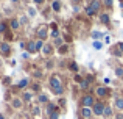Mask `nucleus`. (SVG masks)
I'll list each match as a JSON object with an SVG mask.
<instances>
[{
    "label": "nucleus",
    "instance_id": "1",
    "mask_svg": "<svg viewBox=\"0 0 123 119\" xmlns=\"http://www.w3.org/2000/svg\"><path fill=\"white\" fill-rule=\"evenodd\" d=\"M95 97H93L92 94H84L83 96V99H81V105L83 107H86V108H92L93 105H95Z\"/></svg>",
    "mask_w": 123,
    "mask_h": 119
},
{
    "label": "nucleus",
    "instance_id": "2",
    "mask_svg": "<svg viewBox=\"0 0 123 119\" xmlns=\"http://www.w3.org/2000/svg\"><path fill=\"white\" fill-rule=\"evenodd\" d=\"M105 107H106V104H105V102L97 100V102H95V105L92 107V113H93V116H103Z\"/></svg>",
    "mask_w": 123,
    "mask_h": 119
},
{
    "label": "nucleus",
    "instance_id": "3",
    "mask_svg": "<svg viewBox=\"0 0 123 119\" xmlns=\"http://www.w3.org/2000/svg\"><path fill=\"white\" fill-rule=\"evenodd\" d=\"M48 85H50L51 89H56V88H59V86H62L61 77L58 75V74H53V75L50 77V80H48Z\"/></svg>",
    "mask_w": 123,
    "mask_h": 119
},
{
    "label": "nucleus",
    "instance_id": "4",
    "mask_svg": "<svg viewBox=\"0 0 123 119\" xmlns=\"http://www.w3.org/2000/svg\"><path fill=\"white\" fill-rule=\"evenodd\" d=\"M36 36H37V39H41V41L47 39V38H48V27H47V25H41V27L37 28Z\"/></svg>",
    "mask_w": 123,
    "mask_h": 119
},
{
    "label": "nucleus",
    "instance_id": "5",
    "mask_svg": "<svg viewBox=\"0 0 123 119\" xmlns=\"http://www.w3.org/2000/svg\"><path fill=\"white\" fill-rule=\"evenodd\" d=\"M11 52H12V47H11V44L9 42H2V46H0V53H2V56H9L11 55Z\"/></svg>",
    "mask_w": 123,
    "mask_h": 119
},
{
    "label": "nucleus",
    "instance_id": "6",
    "mask_svg": "<svg viewBox=\"0 0 123 119\" xmlns=\"http://www.w3.org/2000/svg\"><path fill=\"white\" fill-rule=\"evenodd\" d=\"M95 94L98 96L100 99H105L109 96V88H105V86H97L95 88Z\"/></svg>",
    "mask_w": 123,
    "mask_h": 119
},
{
    "label": "nucleus",
    "instance_id": "7",
    "mask_svg": "<svg viewBox=\"0 0 123 119\" xmlns=\"http://www.w3.org/2000/svg\"><path fill=\"white\" fill-rule=\"evenodd\" d=\"M80 116L83 119H90L93 116L92 113V108H86V107H81V110H80Z\"/></svg>",
    "mask_w": 123,
    "mask_h": 119
},
{
    "label": "nucleus",
    "instance_id": "8",
    "mask_svg": "<svg viewBox=\"0 0 123 119\" xmlns=\"http://www.w3.org/2000/svg\"><path fill=\"white\" fill-rule=\"evenodd\" d=\"M11 107L14 108V110H22V107H24V100H22L20 97H12Z\"/></svg>",
    "mask_w": 123,
    "mask_h": 119
},
{
    "label": "nucleus",
    "instance_id": "9",
    "mask_svg": "<svg viewBox=\"0 0 123 119\" xmlns=\"http://www.w3.org/2000/svg\"><path fill=\"white\" fill-rule=\"evenodd\" d=\"M41 52H42V55H44V56H51L55 53L53 52V46H51V44H47V42H45L44 47H42Z\"/></svg>",
    "mask_w": 123,
    "mask_h": 119
},
{
    "label": "nucleus",
    "instance_id": "10",
    "mask_svg": "<svg viewBox=\"0 0 123 119\" xmlns=\"http://www.w3.org/2000/svg\"><path fill=\"white\" fill-rule=\"evenodd\" d=\"M27 52L28 53H37V49H36V41H28L27 42Z\"/></svg>",
    "mask_w": 123,
    "mask_h": 119
},
{
    "label": "nucleus",
    "instance_id": "11",
    "mask_svg": "<svg viewBox=\"0 0 123 119\" xmlns=\"http://www.w3.org/2000/svg\"><path fill=\"white\" fill-rule=\"evenodd\" d=\"M22 25H20V21L19 19H11L9 21V30H12V31H16V30H19Z\"/></svg>",
    "mask_w": 123,
    "mask_h": 119
},
{
    "label": "nucleus",
    "instance_id": "12",
    "mask_svg": "<svg viewBox=\"0 0 123 119\" xmlns=\"http://www.w3.org/2000/svg\"><path fill=\"white\" fill-rule=\"evenodd\" d=\"M101 5H103V3L100 2V0H90V2H89V6H90V8H93L97 13H100V9H101Z\"/></svg>",
    "mask_w": 123,
    "mask_h": 119
},
{
    "label": "nucleus",
    "instance_id": "13",
    "mask_svg": "<svg viewBox=\"0 0 123 119\" xmlns=\"http://www.w3.org/2000/svg\"><path fill=\"white\" fill-rule=\"evenodd\" d=\"M112 116H114V111H112V107L106 105V107H105V111H103V118L109 119V118H112Z\"/></svg>",
    "mask_w": 123,
    "mask_h": 119
},
{
    "label": "nucleus",
    "instance_id": "14",
    "mask_svg": "<svg viewBox=\"0 0 123 119\" xmlns=\"http://www.w3.org/2000/svg\"><path fill=\"white\" fill-rule=\"evenodd\" d=\"M109 21H111V19H109V14H108V13H100V22H101V24L109 25Z\"/></svg>",
    "mask_w": 123,
    "mask_h": 119
},
{
    "label": "nucleus",
    "instance_id": "15",
    "mask_svg": "<svg viewBox=\"0 0 123 119\" xmlns=\"http://www.w3.org/2000/svg\"><path fill=\"white\" fill-rule=\"evenodd\" d=\"M69 50H70L69 44H62V46L58 49V53H59V55H67V53H69Z\"/></svg>",
    "mask_w": 123,
    "mask_h": 119
},
{
    "label": "nucleus",
    "instance_id": "16",
    "mask_svg": "<svg viewBox=\"0 0 123 119\" xmlns=\"http://www.w3.org/2000/svg\"><path fill=\"white\" fill-rule=\"evenodd\" d=\"M61 6H62V5H61L59 0H53V2H51V9H53L55 13H59L61 11Z\"/></svg>",
    "mask_w": 123,
    "mask_h": 119
},
{
    "label": "nucleus",
    "instance_id": "17",
    "mask_svg": "<svg viewBox=\"0 0 123 119\" xmlns=\"http://www.w3.org/2000/svg\"><path fill=\"white\" fill-rule=\"evenodd\" d=\"M69 70L73 72V74H76L80 70V66L76 64V61H70V63H69Z\"/></svg>",
    "mask_w": 123,
    "mask_h": 119
},
{
    "label": "nucleus",
    "instance_id": "18",
    "mask_svg": "<svg viewBox=\"0 0 123 119\" xmlns=\"http://www.w3.org/2000/svg\"><path fill=\"white\" fill-rule=\"evenodd\" d=\"M53 111H59L58 110V105L55 102H48L47 104V113H53Z\"/></svg>",
    "mask_w": 123,
    "mask_h": 119
},
{
    "label": "nucleus",
    "instance_id": "19",
    "mask_svg": "<svg viewBox=\"0 0 123 119\" xmlns=\"http://www.w3.org/2000/svg\"><path fill=\"white\" fill-rule=\"evenodd\" d=\"M37 104H41V105L48 104V96L47 94H39L37 96Z\"/></svg>",
    "mask_w": 123,
    "mask_h": 119
},
{
    "label": "nucleus",
    "instance_id": "20",
    "mask_svg": "<svg viewBox=\"0 0 123 119\" xmlns=\"http://www.w3.org/2000/svg\"><path fill=\"white\" fill-rule=\"evenodd\" d=\"M84 11H86V14L89 16V17H93V16H97V14H98V13H97V11H95L93 8H90L89 5H87L86 8H84Z\"/></svg>",
    "mask_w": 123,
    "mask_h": 119
},
{
    "label": "nucleus",
    "instance_id": "21",
    "mask_svg": "<svg viewBox=\"0 0 123 119\" xmlns=\"http://www.w3.org/2000/svg\"><path fill=\"white\" fill-rule=\"evenodd\" d=\"M89 85H90V80L89 78H83V82L80 83V86H81L83 91H87V89H89Z\"/></svg>",
    "mask_w": 123,
    "mask_h": 119
},
{
    "label": "nucleus",
    "instance_id": "22",
    "mask_svg": "<svg viewBox=\"0 0 123 119\" xmlns=\"http://www.w3.org/2000/svg\"><path fill=\"white\" fill-rule=\"evenodd\" d=\"M31 99H33V92H30V91H25L24 92V96H22V100L27 104V102H30Z\"/></svg>",
    "mask_w": 123,
    "mask_h": 119
},
{
    "label": "nucleus",
    "instance_id": "23",
    "mask_svg": "<svg viewBox=\"0 0 123 119\" xmlns=\"http://www.w3.org/2000/svg\"><path fill=\"white\" fill-rule=\"evenodd\" d=\"M28 85H30V78H22L20 80V82H19L17 83V86H19V88H20V89H24V88H27V86Z\"/></svg>",
    "mask_w": 123,
    "mask_h": 119
},
{
    "label": "nucleus",
    "instance_id": "24",
    "mask_svg": "<svg viewBox=\"0 0 123 119\" xmlns=\"http://www.w3.org/2000/svg\"><path fill=\"white\" fill-rule=\"evenodd\" d=\"M115 108H117L118 111H123V97L115 99Z\"/></svg>",
    "mask_w": 123,
    "mask_h": 119
},
{
    "label": "nucleus",
    "instance_id": "25",
    "mask_svg": "<svg viewBox=\"0 0 123 119\" xmlns=\"http://www.w3.org/2000/svg\"><path fill=\"white\" fill-rule=\"evenodd\" d=\"M92 39H95V41H98V39H101L103 36H105V33H101V31H92Z\"/></svg>",
    "mask_w": 123,
    "mask_h": 119
},
{
    "label": "nucleus",
    "instance_id": "26",
    "mask_svg": "<svg viewBox=\"0 0 123 119\" xmlns=\"http://www.w3.org/2000/svg\"><path fill=\"white\" fill-rule=\"evenodd\" d=\"M51 92H53L55 96H62L64 94V86H59V88H56V89H51Z\"/></svg>",
    "mask_w": 123,
    "mask_h": 119
},
{
    "label": "nucleus",
    "instance_id": "27",
    "mask_svg": "<svg viewBox=\"0 0 123 119\" xmlns=\"http://www.w3.org/2000/svg\"><path fill=\"white\" fill-rule=\"evenodd\" d=\"M6 31H8V24L6 22H0V33L5 35Z\"/></svg>",
    "mask_w": 123,
    "mask_h": 119
},
{
    "label": "nucleus",
    "instance_id": "28",
    "mask_svg": "<svg viewBox=\"0 0 123 119\" xmlns=\"http://www.w3.org/2000/svg\"><path fill=\"white\" fill-rule=\"evenodd\" d=\"M92 46H93V49H95V50H101L103 42H101V41H93V42H92Z\"/></svg>",
    "mask_w": 123,
    "mask_h": 119
},
{
    "label": "nucleus",
    "instance_id": "29",
    "mask_svg": "<svg viewBox=\"0 0 123 119\" xmlns=\"http://www.w3.org/2000/svg\"><path fill=\"white\" fill-rule=\"evenodd\" d=\"M115 77H118V78H123V67H115Z\"/></svg>",
    "mask_w": 123,
    "mask_h": 119
},
{
    "label": "nucleus",
    "instance_id": "30",
    "mask_svg": "<svg viewBox=\"0 0 123 119\" xmlns=\"http://www.w3.org/2000/svg\"><path fill=\"white\" fill-rule=\"evenodd\" d=\"M103 5H105L108 9H111L112 6H114V0H103Z\"/></svg>",
    "mask_w": 123,
    "mask_h": 119
},
{
    "label": "nucleus",
    "instance_id": "31",
    "mask_svg": "<svg viewBox=\"0 0 123 119\" xmlns=\"http://www.w3.org/2000/svg\"><path fill=\"white\" fill-rule=\"evenodd\" d=\"M44 46H45V41H41V39L36 41V49H37V52L42 50V47H44Z\"/></svg>",
    "mask_w": 123,
    "mask_h": 119
},
{
    "label": "nucleus",
    "instance_id": "32",
    "mask_svg": "<svg viewBox=\"0 0 123 119\" xmlns=\"http://www.w3.org/2000/svg\"><path fill=\"white\" fill-rule=\"evenodd\" d=\"M48 119H59V111H53V113H48Z\"/></svg>",
    "mask_w": 123,
    "mask_h": 119
},
{
    "label": "nucleus",
    "instance_id": "33",
    "mask_svg": "<svg viewBox=\"0 0 123 119\" xmlns=\"http://www.w3.org/2000/svg\"><path fill=\"white\" fill-rule=\"evenodd\" d=\"M31 89H33L34 92H39L41 91V85L39 83H33V85H31Z\"/></svg>",
    "mask_w": 123,
    "mask_h": 119
},
{
    "label": "nucleus",
    "instance_id": "34",
    "mask_svg": "<svg viewBox=\"0 0 123 119\" xmlns=\"http://www.w3.org/2000/svg\"><path fill=\"white\" fill-rule=\"evenodd\" d=\"M5 38H6V41H11L12 38H14V35H12V30L6 31V33H5Z\"/></svg>",
    "mask_w": 123,
    "mask_h": 119
},
{
    "label": "nucleus",
    "instance_id": "35",
    "mask_svg": "<svg viewBox=\"0 0 123 119\" xmlns=\"http://www.w3.org/2000/svg\"><path fill=\"white\" fill-rule=\"evenodd\" d=\"M41 114V108L39 107H33V116H39Z\"/></svg>",
    "mask_w": 123,
    "mask_h": 119
},
{
    "label": "nucleus",
    "instance_id": "36",
    "mask_svg": "<svg viewBox=\"0 0 123 119\" xmlns=\"http://www.w3.org/2000/svg\"><path fill=\"white\" fill-rule=\"evenodd\" d=\"M53 66H55V63L53 61H47V63H45V69H53Z\"/></svg>",
    "mask_w": 123,
    "mask_h": 119
},
{
    "label": "nucleus",
    "instance_id": "37",
    "mask_svg": "<svg viewBox=\"0 0 123 119\" xmlns=\"http://www.w3.org/2000/svg\"><path fill=\"white\" fill-rule=\"evenodd\" d=\"M62 44H66V42H62V39H61V38H58V39H56V41H55V46H56V47H58V49H59V47H61V46H62Z\"/></svg>",
    "mask_w": 123,
    "mask_h": 119
},
{
    "label": "nucleus",
    "instance_id": "38",
    "mask_svg": "<svg viewBox=\"0 0 123 119\" xmlns=\"http://www.w3.org/2000/svg\"><path fill=\"white\" fill-rule=\"evenodd\" d=\"M28 16H30V17H34V16H36V9L34 8H28Z\"/></svg>",
    "mask_w": 123,
    "mask_h": 119
},
{
    "label": "nucleus",
    "instance_id": "39",
    "mask_svg": "<svg viewBox=\"0 0 123 119\" xmlns=\"http://www.w3.org/2000/svg\"><path fill=\"white\" fill-rule=\"evenodd\" d=\"M73 80H75V82H80V83H81V82H83V77H81V75H78V74H75Z\"/></svg>",
    "mask_w": 123,
    "mask_h": 119
},
{
    "label": "nucleus",
    "instance_id": "40",
    "mask_svg": "<svg viewBox=\"0 0 123 119\" xmlns=\"http://www.w3.org/2000/svg\"><path fill=\"white\" fill-rule=\"evenodd\" d=\"M34 77H36V78H41L42 77V70H34Z\"/></svg>",
    "mask_w": 123,
    "mask_h": 119
},
{
    "label": "nucleus",
    "instance_id": "41",
    "mask_svg": "<svg viewBox=\"0 0 123 119\" xmlns=\"http://www.w3.org/2000/svg\"><path fill=\"white\" fill-rule=\"evenodd\" d=\"M50 28H51V30H58V24H56V22H51V24H50Z\"/></svg>",
    "mask_w": 123,
    "mask_h": 119
},
{
    "label": "nucleus",
    "instance_id": "42",
    "mask_svg": "<svg viewBox=\"0 0 123 119\" xmlns=\"http://www.w3.org/2000/svg\"><path fill=\"white\" fill-rule=\"evenodd\" d=\"M58 36H59L58 30H53V31H51V38H56V39H58Z\"/></svg>",
    "mask_w": 123,
    "mask_h": 119
},
{
    "label": "nucleus",
    "instance_id": "43",
    "mask_svg": "<svg viewBox=\"0 0 123 119\" xmlns=\"http://www.w3.org/2000/svg\"><path fill=\"white\" fill-rule=\"evenodd\" d=\"M59 107H66V99H59Z\"/></svg>",
    "mask_w": 123,
    "mask_h": 119
},
{
    "label": "nucleus",
    "instance_id": "44",
    "mask_svg": "<svg viewBox=\"0 0 123 119\" xmlns=\"http://www.w3.org/2000/svg\"><path fill=\"white\" fill-rule=\"evenodd\" d=\"M114 55H115V56H122L123 53H122V52H120L118 49H115V50H114Z\"/></svg>",
    "mask_w": 123,
    "mask_h": 119
},
{
    "label": "nucleus",
    "instance_id": "45",
    "mask_svg": "<svg viewBox=\"0 0 123 119\" xmlns=\"http://www.w3.org/2000/svg\"><path fill=\"white\" fill-rule=\"evenodd\" d=\"M117 49H118V50H120V52L123 53V42H118V44H117Z\"/></svg>",
    "mask_w": 123,
    "mask_h": 119
},
{
    "label": "nucleus",
    "instance_id": "46",
    "mask_svg": "<svg viewBox=\"0 0 123 119\" xmlns=\"http://www.w3.org/2000/svg\"><path fill=\"white\" fill-rule=\"evenodd\" d=\"M24 24H27V17H25V16L20 17V25H24Z\"/></svg>",
    "mask_w": 123,
    "mask_h": 119
},
{
    "label": "nucleus",
    "instance_id": "47",
    "mask_svg": "<svg viewBox=\"0 0 123 119\" xmlns=\"http://www.w3.org/2000/svg\"><path fill=\"white\" fill-rule=\"evenodd\" d=\"M3 83H5V85H9V83H11V78H8V77H6V78L3 80Z\"/></svg>",
    "mask_w": 123,
    "mask_h": 119
},
{
    "label": "nucleus",
    "instance_id": "48",
    "mask_svg": "<svg viewBox=\"0 0 123 119\" xmlns=\"http://www.w3.org/2000/svg\"><path fill=\"white\" fill-rule=\"evenodd\" d=\"M33 2H34V3H36V5H42V3H44V2H45V0H33Z\"/></svg>",
    "mask_w": 123,
    "mask_h": 119
},
{
    "label": "nucleus",
    "instance_id": "49",
    "mask_svg": "<svg viewBox=\"0 0 123 119\" xmlns=\"http://www.w3.org/2000/svg\"><path fill=\"white\" fill-rule=\"evenodd\" d=\"M72 3H73V6H75V5H80V3H81V0H72Z\"/></svg>",
    "mask_w": 123,
    "mask_h": 119
},
{
    "label": "nucleus",
    "instance_id": "50",
    "mask_svg": "<svg viewBox=\"0 0 123 119\" xmlns=\"http://www.w3.org/2000/svg\"><path fill=\"white\" fill-rule=\"evenodd\" d=\"M28 56H30V53H27V52H24V53H22V58H28Z\"/></svg>",
    "mask_w": 123,
    "mask_h": 119
},
{
    "label": "nucleus",
    "instance_id": "51",
    "mask_svg": "<svg viewBox=\"0 0 123 119\" xmlns=\"http://www.w3.org/2000/svg\"><path fill=\"white\" fill-rule=\"evenodd\" d=\"M115 119H123V114L122 113H117V114H115Z\"/></svg>",
    "mask_w": 123,
    "mask_h": 119
},
{
    "label": "nucleus",
    "instance_id": "52",
    "mask_svg": "<svg viewBox=\"0 0 123 119\" xmlns=\"http://www.w3.org/2000/svg\"><path fill=\"white\" fill-rule=\"evenodd\" d=\"M105 42H106V44H111V38L106 36V38H105Z\"/></svg>",
    "mask_w": 123,
    "mask_h": 119
},
{
    "label": "nucleus",
    "instance_id": "53",
    "mask_svg": "<svg viewBox=\"0 0 123 119\" xmlns=\"http://www.w3.org/2000/svg\"><path fill=\"white\" fill-rule=\"evenodd\" d=\"M11 2H12V3H19V0H11Z\"/></svg>",
    "mask_w": 123,
    "mask_h": 119
},
{
    "label": "nucleus",
    "instance_id": "54",
    "mask_svg": "<svg viewBox=\"0 0 123 119\" xmlns=\"http://www.w3.org/2000/svg\"><path fill=\"white\" fill-rule=\"evenodd\" d=\"M0 119H5V116H3V114H2V113H0Z\"/></svg>",
    "mask_w": 123,
    "mask_h": 119
},
{
    "label": "nucleus",
    "instance_id": "55",
    "mask_svg": "<svg viewBox=\"0 0 123 119\" xmlns=\"http://www.w3.org/2000/svg\"><path fill=\"white\" fill-rule=\"evenodd\" d=\"M120 5H122V8H123V2H122V3H120Z\"/></svg>",
    "mask_w": 123,
    "mask_h": 119
},
{
    "label": "nucleus",
    "instance_id": "56",
    "mask_svg": "<svg viewBox=\"0 0 123 119\" xmlns=\"http://www.w3.org/2000/svg\"><path fill=\"white\" fill-rule=\"evenodd\" d=\"M0 46H2V41H0Z\"/></svg>",
    "mask_w": 123,
    "mask_h": 119
},
{
    "label": "nucleus",
    "instance_id": "57",
    "mask_svg": "<svg viewBox=\"0 0 123 119\" xmlns=\"http://www.w3.org/2000/svg\"><path fill=\"white\" fill-rule=\"evenodd\" d=\"M120 2H123V0H120Z\"/></svg>",
    "mask_w": 123,
    "mask_h": 119
}]
</instances>
